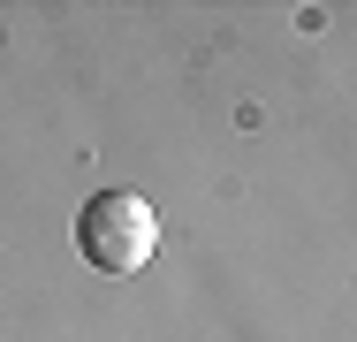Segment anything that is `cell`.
Returning <instances> with one entry per match:
<instances>
[{
  "instance_id": "1",
  "label": "cell",
  "mask_w": 357,
  "mask_h": 342,
  "mask_svg": "<svg viewBox=\"0 0 357 342\" xmlns=\"http://www.w3.org/2000/svg\"><path fill=\"white\" fill-rule=\"evenodd\" d=\"M76 251L99 274H137L152 251H160V213L137 191H99L76 213Z\"/></svg>"
}]
</instances>
